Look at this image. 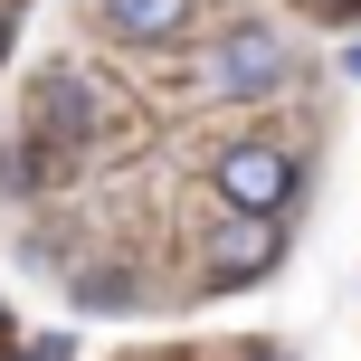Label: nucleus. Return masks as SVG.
<instances>
[{"instance_id": "obj_9", "label": "nucleus", "mask_w": 361, "mask_h": 361, "mask_svg": "<svg viewBox=\"0 0 361 361\" xmlns=\"http://www.w3.org/2000/svg\"><path fill=\"white\" fill-rule=\"evenodd\" d=\"M0 57H10V10H0Z\"/></svg>"}, {"instance_id": "obj_10", "label": "nucleus", "mask_w": 361, "mask_h": 361, "mask_svg": "<svg viewBox=\"0 0 361 361\" xmlns=\"http://www.w3.org/2000/svg\"><path fill=\"white\" fill-rule=\"evenodd\" d=\"M343 67H352V76H361V48H352V57H343Z\"/></svg>"}, {"instance_id": "obj_5", "label": "nucleus", "mask_w": 361, "mask_h": 361, "mask_svg": "<svg viewBox=\"0 0 361 361\" xmlns=\"http://www.w3.org/2000/svg\"><path fill=\"white\" fill-rule=\"evenodd\" d=\"M105 10V29L114 38H133V48H162V38H180L200 19V0H95Z\"/></svg>"}, {"instance_id": "obj_4", "label": "nucleus", "mask_w": 361, "mask_h": 361, "mask_svg": "<svg viewBox=\"0 0 361 361\" xmlns=\"http://www.w3.org/2000/svg\"><path fill=\"white\" fill-rule=\"evenodd\" d=\"M276 257H286L276 219H247V209H228V219L209 228V286H238V276H267Z\"/></svg>"}, {"instance_id": "obj_7", "label": "nucleus", "mask_w": 361, "mask_h": 361, "mask_svg": "<svg viewBox=\"0 0 361 361\" xmlns=\"http://www.w3.org/2000/svg\"><path fill=\"white\" fill-rule=\"evenodd\" d=\"M0 190H38V152H29V143L0 152Z\"/></svg>"}, {"instance_id": "obj_2", "label": "nucleus", "mask_w": 361, "mask_h": 361, "mask_svg": "<svg viewBox=\"0 0 361 361\" xmlns=\"http://www.w3.org/2000/svg\"><path fill=\"white\" fill-rule=\"evenodd\" d=\"M29 143H48V152H95L105 143V95H95L86 67H48L29 86Z\"/></svg>"}, {"instance_id": "obj_1", "label": "nucleus", "mask_w": 361, "mask_h": 361, "mask_svg": "<svg viewBox=\"0 0 361 361\" xmlns=\"http://www.w3.org/2000/svg\"><path fill=\"white\" fill-rule=\"evenodd\" d=\"M209 180H219L228 209L276 219V209H295V190H305V162H295V143H276V133H247V143H219Z\"/></svg>"}, {"instance_id": "obj_3", "label": "nucleus", "mask_w": 361, "mask_h": 361, "mask_svg": "<svg viewBox=\"0 0 361 361\" xmlns=\"http://www.w3.org/2000/svg\"><path fill=\"white\" fill-rule=\"evenodd\" d=\"M209 86L219 95H247V105L286 95V38H276V29H228L209 48Z\"/></svg>"}, {"instance_id": "obj_6", "label": "nucleus", "mask_w": 361, "mask_h": 361, "mask_svg": "<svg viewBox=\"0 0 361 361\" xmlns=\"http://www.w3.org/2000/svg\"><path fill=\"white\" fill-rule=\"evenodd\" d=\"M76 305L124 314V305H143V295H133V276H124V267H86V276H76Z\"/></svg>"}, {"instance_id": "obj_8", "label": "nucleus", "mask_w": 361, "mask_h": 361, "mask_svg": "<svg viewBox=\"0 0 361 361\" xmlns=\"http://www.w3.org/2000/svg\"><path fill=\"white\" fill-rule=\"evenodd\" d=\"M314 19H361V0H314Z\"/></svg>"}]
</instances>
